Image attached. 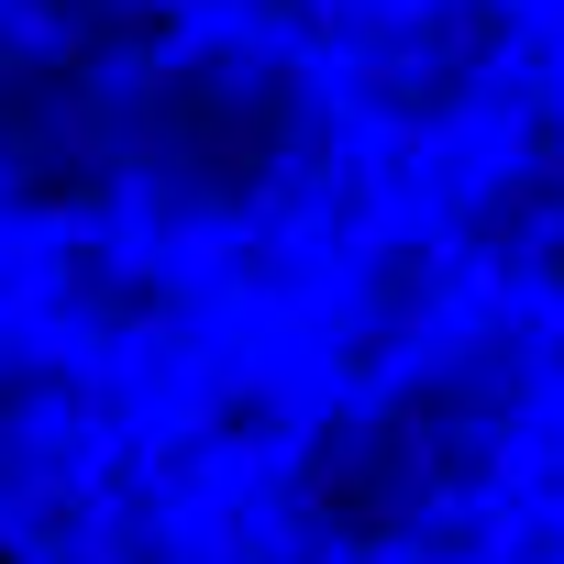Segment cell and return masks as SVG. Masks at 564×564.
I'll return each mask as SVG.
<instances>
[{
	"label": "cell",
	"instance_id": "6da1fadb",
	"mask_svg": "<svg viewBox=\"0 0 564 564\" xmlns=\"http://www.w3.org/2000/svg\"><path fill=\"white\" fill-rule=\"evenodd\" d=\"M0 564H564V0H0Z\"/></svg>",
	"mask_w": 564,
	"mask_h": 564
}]
</instances>
